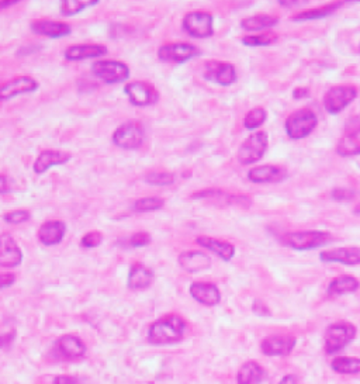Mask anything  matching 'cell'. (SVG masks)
Returning a JSON list of instances; mask_svg holds the SVG:
<instances>
[{
    "label": "cell",
    "mask_w": 360,
    "mask_h": 384,
    "mask_svg": "<svg viewBox=\"0 0 360 384\" xmlns=\"http://www.w3.org/2000/svg\"><path fill=\"white\" fill-rule=\"evenodd\" d=\"M360 287V282L349 274H343V276H338L335 277L326 289V294L331 297H338V296H343V294H350L354 293L356 290H359Z\"/></svg>",
    "instance_id": "obj_28"
},
{
    "label": "cell",
    "mask_w": 360,
    "mask_h": 384,
    "mask_svg": "<svg viewBox=\"0 0 360 384\" xmlns=\"http://www.w3.org/2000/svg\"><path fill=\"white\" fill-rule=\"evenodd\" d=\"M200 51L193 44L187 43H173L162 46L158 50V58L164 62H173V64H183L189 60L197 57Z\"/></svg>",
    "instance_id": "obj_11"
},
{
    "label": "cell",
    "mask_w": 360,
    "mask_h": 384,
    "mask_svg": "<svg viewBox=\"0 0 360 384\" xmlns=\"http://www.w3.org/2000/svg\"><path fill=\"white\" fill-rule=\"evenodd\" d=\"M16 282V276L13 273H0V290L11 287Z\"/></svg>",
    "instance_id": "obj_43"
},
{
    "label": "cell",
    "mask_w": 360,
    "mask_h": 384,
    "mask_svg": "<svg viewBox=\"0 0 360 384\" xmlns=\"http://www.w3.org/2000/svg\"><path fill=\"white\" fill-rule=\"evenodd\" d=\"M277 384H300L297 376L294 374H286Z\"/></svg>",
    "instance_id": "obj_47"
},
{
    "label": "cell",
    "mask_w": 360,
    "mask_h": 384,
    "mask_svg": "<svg viewBox=\"0 0 360 384\" xmlns=\"http://www.w3.org/2000/svg\"><path fill=\"white\" fill-rule=\"evenodd\" d=\"M102 241H103V235L99 231H91L86 235H84L81 244L85 248H96L102 244Z\"/></svg>",
    "instance_id": "obj_39"
},
{
    "label": "cell",
    "mask_w": 360,
    "mask_h": 384,
    "mask_svg": "<svg viewBox=\"0 0 360 384\" xmlns=\"http://www.w3.org/2000/svg\"><path fill=\"white\" fill-rule=\"evenodd\" d=\"M30 217H32V213L29 210H13V211L6 213L4 218L9 224L19 225V224H23V223L29 221Z\"/></svg>",
    "instance_id": "obj_38"
},
{
    "label": "cell",
    "mask_w": 360,
    "mask_h": 384,
    "mask_svg": "<svg viewBox=\"0 0 360 384\" xmlns=\"http://www.w3.org/2000/svg\"><path fill=\"white\" fill-rule=\"evenodd\" d=\"M180 267L187 273H199L211 266V259L201 251H186L179 255L178 259Z\"/></svg>",
    "instance_id": "obj_21"
},
{
    "label": "cell",
    "mask_w": 360,
    "mask_h": 384,
    "mask_svg": "<svg viewBox=\"0 0 360 384\" xmlns=\"http://www.w3.org/2000/svg\"><path fill=\"white\" fill-rule=\"evenodd\" d=\"M40 88L39 82L32 77H18L8 82L0 84V102L11 100L20 95L33 93Z\"/></svg>",
    "instance_id": "obj_12"
},
{
    "label": "cell",
    "mask_w": 360,
    "mask_h": 384,
    "mask_svg": "<svg viewBox=\"0 0 360 384\" xmlns=\"http://www.w3.org/2000/svg\"><path fill=\"white\" fill-rule=\"evenodd\" d=\"M266 110L262 107H255L251 112L246 113L245 119H244V126L248 130H255L258 127H260L265 121H266Z\"/></svg>",
    "instance_id": "obj_35"
},
{
    "label": "cell",
    "mask_w": 360,
    "mask_h": 384,
    "mask_svg": "<svg viewBox=\"0 0 360 384\" xmlns=\"http://www.w3.org/2000/svg\"><path fill=\"white\" fill-rule=\"evenodd\" d=\"M308 93H309V91L307 89V88H297L294 92H293V98L294 99H304V98H307L308 96Z\"/></svg>",
    "instance_id": "obj_48"
},
{
    "label": "cell",
    "mask_w": 360,
    "mask_h": 384,
    "mask_svg": "<svg viewBox=\"0 0 360 384\" xmlns=\"http://www.w3.org/2000/svg\"><path fill=\"white\" fill-rule=\"evenodd\" d=\"M279 23V18L276 16H269V15H258L252 18H246L241 22V26L244 30L248 32H259L263 29L273 27Z\"/></svg>",
    "instance_id": "obj_31"
},
{
    "label": "cell",
    "mask_w": 360,
    "mask_h": 384,
    "mask_svg": "<svg viewBox=\"0 0 360 384\" xmlns=\"http://www.w3.org/2000/svg\"><path fill=\"white\" fill-rule=\"evenodd\" d=\"M93 74L106 84H120L130 78V68L127 64L114 60H100L92 65Z\"/></svg>",
    "instance_id": "obj_7"
},
{
    "label": "cell",
    "mask_w": 360,
    "mask_h": 384,
    "mask_svg": "<svg viewBox=\"0 0 360 384\" xmlns=\"http://www.w3.org/2000/svg\"><path fill=\"white\" fill-rule=\"evenodd\" d=\"M54 355L62 360H74L85 356L86 345L76 335H64L54 343Z\"/></svg>",
    "instance_id": "obj_14"
},
{
    "label": "cell",
    "mask_w": 360,
    "mask_h": 384,
    "mask_svg": "<svg viewBox=\"0 0 360 384\" xmlns=\"http://www.w3.org/2000/svg\"><path fill=\"white\" fill-rule=\"evenodd\" d=\"M265 369L256 362H245L236 374V384H260L265 378Z\"/></svg>",
    "instance_id": "obj_27"
},
{
    "label": "cell",
    "mask_w": 360,
    "mask_h": 384,
    "mask_svg": "<svg viewBox=\"0 0 360 384\" xmlns=\"http://www.w3.org/2000/svg\"><path fill=\"white\" fill-rule=\"evenodd\" d=\"M154 282V272L142 263H134L128 274V287L131 290L148 289Z\"/></svg>",
    "instance_id": "obj_26"
},
{
    "label": "cell",
    "mask_w": 360,
    "mask_h": 384,
    "mask_svg": "<svg viewBox=\"0 0 360 384\" xmlns=\"http://www.w3.org/2000/svg\"><path fill=\"white\" fill-rule=\"evenodd\" d=\"M359 50H360V48H359Z\"/></svg>",
    "instance_id": "obj_51"
},
{
    "label": "cell",
    "mask_w": 360,
    "mask_h": 384,
    "mask_svg": "<svg viewBox=\"0 0 360 384\" xmlns=\"http://www.w3.org/2000/svg\"><path fill=\"white\" fill-rule=\"evenodd\" d=\"M165 206V200L161 197H142L134 203V210L138 213H148L161 210Z\"/></svg>",
    "instance_id": "obj_34"
},
{
    "label": "cell",
    "mask_w": 360,
    "mask_h": 384,
    "mask_svg": "<svg viewBox=\"0 0 360 384\" xmlns=\"http://www.w3.org/2000/svg\"><path fill=\"white\" fill-rule=\"evenodd\" d=\"M319 259L325 263H342L349 266L360 265V246H343L324 251L319 253Z\"/></svg>",
    "instance_id": "obj_17"
},
{
    "label": "cell",
    "mask_w": 360,
    "mask_h": 384,
    "mask_svg": "<svg viewBox=\"0 0 360 384\" xmlns=\"http://www.w3.org/2000/svg\"><path fill=\"white\" fill-rule=\"evenodd\" d=\"M353 213H354L356 216H360V204H357V206L353 208Z\"/></svg>",
    "instance_id": "obj_50"
},
{
    "label": "cell",
    "mask_w": 360,
    "mask_h": 384,
    "mask_svg": "<svg viewBox=\"0 0 360 384\" xmlns=\"http://www.w3.org/2000/svg\"><path fill=\"white\" fill-rule=\"evenodd\" d=\"M145 138V128L140 121L131 120L121 124L113 134V143L121 150H138Z\"/></svg>",
    "instance_id": "obj_6"
},
{
    "label": "cell",
    "mask_w": 360,
    "mask_h": 384,
    "mask_svg": "<svg viewBox=\"0 0 360 384\" xmlns=\"http://www.w3.org/2000/svg\"><path fill=\"white\" fill-rule=\"evenodd\" d=\"M356 326L350 322L339 321L331 324L325 331V352L335 355L345 349L356 338Z\"/></svg>",
    "instance_id": "obj_3"
},
{
    "label": "cell",
    "mask_w": 360,
    "mask_h": 384,
    "mask_svg": "<svg viewBox=\"0 0 360 384\" xmlns=\"http://www.w3.org/2000/svg\"><path fill=\"white\" fill-rule=\"evenodd\" d=\"M287 178V171L277 165H262L248 172V179L253 183H277Z\"/></svg>",
    "instance_id": "obj_20"
},
{
    "label": "cell",
    "mask_w": 360,
    "mask_h": 384,
    "mask_svg": "<svg viewBox=\"0 0 360 384\" xmlns=\"http://www.w3.org/2000/svg\"><path fill=\"white\" fill-rule=\"evenodd\" d=\"M356 96L357 91L352 85L333 86L324 96V107L329 114H338L345 110Z\"/></svg>",
    "instance_id": "obj_8"
},
{
    "label": "cell",
    "mask_w": 360,
    "mask_h": 384,
    "mask_svg": "<svg viewBox=\"0 0 360 384\" xmlns=\"http://www.w3.org/2000/svg\"><path fill=\"white\" fill-rule=\"evenodd\" d=\"M204 78L210 82H215L221 86H229L236 82V71L232 64L208 61L204 64Z\"/></svg>",
    "instance_id": "obj_13"
},
{
    "label": "cell",
    "mask_w": 360,
    "mask_h": 384,
    "mask_svg": "<svg viewBox=\"0 0 360 384\" xmlns=\"http://www.w3.org/2000/svg\"><path fill=\"white\" fill-rule=\"evenodd\" d=\"M145 182L152 186H171L175 182V175L171 172H151L145 176Z\"/></svg>",
    "instance_id": "obj_37"
},
{
    "label": "cell",
    "mask_w": 360,
    "mask_h": 384,
    "mask_svg": "<svg viewBox=\"0 0 360 384\" xmlns=\"http://www.w3.org/2000/svg\"><path fill=\"white\" fill-rule=\"evenodd\" d=\"M196 242L200 246L214 252L225 262H229L235 256V246L227 241H221V239L211 238V237H197Z\"/></svg>",
    "instance_id": "obj_25"
},
{
    "label": "cell",
    "mask_w": 360,
    "mask_h": 384,
    "mask_svg": "<svg viewBox=\"0 0 360 384\" xmlns=\"http://www.w3.org/2000/svg\"><path fill=\"white\" fill-rule=\"evenodd\" d=\"M190 296L200 304L207 307H214L221 301V293L220 289L214 283H206V282H194L192 283Z\"/></svg>",
    "instance_id": "obj_19"
},
{
    "label": "cell",
    "mask_w": 360,
    "mask_h": 384,
    "mask_svg": "<svg viewBox=\"0 0 360 384\" xmlns=\"http://www.w3.org/2000/svg\"><path fill=\"white\" fill-rule=\"evenodd\" d=\"M16 4H19L18 0H12V2H0V11H2V9H6V8L12 6V5H16Z\"/></svg>",
    "instance_id": "obj_49"
},
{
    "label": "cell",
    "mask_w": 360,
    "mask_h": 384,
    "mask_svg": "<svg viewBox=\"0 0 360 384\" xmlns=\"http://www.w3.org/2000/svg\"><path fill=\"white\" fill-rule=\"evenodd\" d=\"M72 158V155L67 151H61V150H44L40 152V155L37 157L33 169L37 175H43L46 173L48 169L54 168V166H60L67 164L69 159Z\"/></svg>",
    "instance_id": "obj_18"
},
{
    "label": "cell",
    "mask_w": 360,
    "mask_h": 384,
    "mask_svg": "<svg viewBox=\"0 0 360 384\" xmlns=\"http://www.w3.org/2000/svg\"><path fill=\"white\" fill-rule=\"evenodd\" d=\"M67 234V224L60 220L46 221L39 230V239L43 245H58Z\"/></svg>",
    "instance_id": "obj_23"
},
{
    "label": "cell",
    "mask_w": 360,
    "mask_h": 384,
    "mask_svg": "<svg viewBox=\"0 0 360 384\" xmlns=\"http://www.w3.org/2000/svg\"><path fill=\"white\" fill-rule=\"evenodd\" d=\"M295 346V338L291 335L266 336L260 343V350L266 356H288Z\"/></svg>",
    "instance_id": "obj_16"
},
{
    "label": "cell",
    "mask_w": 360,
    "mask_h": 384,
    "mask_svg": "<svg viewBox=\"0 0 360 384\" xmlns=\"http://www.w3.org/2000/svg\"><path fill=\"white\" fill-rule=\"evenodd\" d=\"M187 324L176 314L165 315L148 328V342L152 345H172L183 339Z\"/></svg>",
    "instance_id": "obj_1"
},
{
    "label": "cell",
    "mask_w": 360,
    "mask_h": 384,
    "mask_svg": "<svg viewBox=\"0 0 360 384\" xmlns=\"http://www.w3.org/2000/svg\"><path fill=\"white\" fill-rule=\"evenodd\" d=\"M331 196H332V199H335L338 201H347V200L354 199L356 194L353 190H349V189H335V190H332Z\"/></svg>",
    "instance_id": "obj_41"
},
{
    "label": "cell",
    "mask_w": 360,
    "mask_h": 384,
    "mask_svg": "<svg viewBox=\"0 0 360 384\" xmlns=\"http://www.w3.org/2000/svg\"><path fill=\"white\" fill-rule=\"evenodd\" d=\"M53 384H81L78 377L74 376H57Z\"/></svg>",
    "instance_id": "obj_45"
},
{
    "label": "cell",
    "mask_w": 360,
    "mask_h": 384,
    "mask_svg": "<svg viewBox=\"0 0 360 384\" xmlns=\"http://www.w3.org/2000/svg\"><path fill=\"white\" fill-rule=\"evenodd\" d=\"M280 241L283 245L295 251H308L329 244L332 241V235L325 231H298L284 234Z\"/></svg>",
    "instance_id": "obj_2"
},
{
    "label": "cell",
    "mask_w": 360,
    "mask_h": 384,
    "mask_svg": "<svg viewBox=\"0 0 360 384\" xmlns=\"http://www.w3.org/2000/svg\"><path fill=\"white\" fill-rule=\"evenodd\" d=\"M23 262V252L9 232L0 234V266L12 269Z\"/></svg>",
    "instance_id": "obj_15"
},
{
    "label": "cell",
    "mask_w": 360,
    "mask_h": 384,
    "mask_svg": "<svg viewBox=\"0 0 360 384\" xmlns=\"http://www.w3.org/2000/svg\"><path fill=\"white\" fill-rule=\"evenodd\" d=\"M99 2L93 0V2H81V0H64L61 4V13L64 16H75L78 13H81L82 11H85L89 6H95Z\"/></svg>",
    "instance_id": "obj_33"
},
{
    "label": "cell",
    "mask_w": 360,
    "mask_h": 384,
    "mask_svg": "<svg viewBox=\"0 0 360 384\" xmlns=\"http://www.w3.org/2000/svg\"><path fill=\"white\" fill-rule=\"evenodd\" d=\"M11 180L8 176L0 175V194H6L11 192Z\"/></svg>",
    "instance_id": "obj_46"
},
{
    "label": "cell",
    "mask_w": 360,
    "mask_h": 384,
    "mask_svg": "<svg viewBox=\"0 0 360 384\" xmlns=\"http://www.w3.org/2000/svg\"><path fill=\"white\" fill-rule=\"evenodd\" d=\"M331 369L339 374H359L360 357L354 356H338L332 359Z\"/></svg>",
    "instance_id": "obj_30"
},
{
    "label": "cell",
    "mask_w": 360,
    "mask_h": 384,
    "mask_svg": "<svg viewBox=\"0 0 360 384\" xmlns=\"http://www.w3.org/2000/svg\"><path fill=\"white\" fill-rule=\"evenodd\" d=\"M213 16L208 12H190L183 18L185 32L194 39H208L214 34Z\"/></svg>",
    "instance_id": "obj_9"
},
{
    "label": "cell",
    "mask_w": 360,
    "mask_h": 384,
    "mask_svg": "<svg viewBox=\"0 0 360 384\" xmlns=\"http://www.w3.org/2000/svg\"><path fill=\"white\" fill-rule=\"evenodd\" d=\"M342 6V4H331L318 9H311L307 12H302L293 18L294 22H305V20H314V19H322L329 15H332L335 11H338Z\"/></svg>",
    "instance_id": "obj_32"
},
{
    "label": "cell",
    "mask_w": 360,
    "mask_h": 384,
    "mask_svg": "<svg viewBox=\"0 0 360 384\" xmlns=\"http://www.w3.org/2000/svg\"><path fill=\"white\" fill-rule=\"evenodd\" d=\"M269 137L265 131H258L251 134L239 147L236 159L241 165H252L260 161L267 150Z\"/></svg>",
    "instance_id": "obj_5"
},
{
    "label": "cell",
    "mask_w": 360,
    "mask_h": 384,
    "mask_svg": "<svg viewBox=\"0 0 360 384\" xmlns=\"http://www.w3.org/2000/svg\"><path fill=\"white\" fill-rule=\"evenodd\" d=\"M32 32L39 36H46L50 39H61L67 37L72 33V29L69 25L55 20H36L30 26Z\"/></svg>",
    "instance_id": "obj_22"
},
{
    "label": "cell",
    "mask_w": 360,
    "mask_h": 384,
    "mask_svg": "<svg viewBox=\"0 0 360 384\" xmlns=\"http://www.w3.org/2000/svg\"><path fill=\"white\" fill-rule=\"evenodd\" d=\"M107 54V48L100 44H76L67 48L64 57L68 61H84L89 58H100Z\"/></svg>",
    "instance_id": "obj_24"
},
{
    "label": "cell",
    "mask_w": 360,
    "mask_h": 384,
    "mask_svg": "<svg viewBox=\"0 0 360 384\" xmlns=\"http://www.w3.org/2000/svg\"><path fill=\"white\" fill-rule=\"evenodd\" d=\"M124 92L130 100L131 105L144 107V106H152L158 103L159 100V92L156 88L148 82H130L124 86Z\"/></svg>",
    "instance_id": "obj_10"
},
{
    "label": "cell",
    "mask_w": 360,
    "mask_h": 384,
    "mask_svg": "<svg viewBox=\"0 0 360 384\" xmlns=\"http://www.w3.org/2000/svg\"><path fill=\"white\" fill-rule=\"evenodd\" d=\"M277 40L274 33H265L259 36H246L242 39V44L248 47H266L273 44Z\"/></svg>",
    "instance_id": "obj_36"
},
{
    "label": "cell",
    "mask_w": 360,
    "mask_h": 384,
    "mask_svg": "<svg viewBox=\"0 0 360 384\" xmlns=\"http://www.w3.org/2000/svg\"><path fill=\"white\" fill-rule=\"evenodd\" d=\"M316 124L318 119L312 110L300 109L287 117L284 127L291 140H302L315 130Z\"/></svg>",
    "instance_id": "obj_4"
},
{
    "label": "cell",
    "mask_w": 360,
    "mask_h": 384,
    "mask_svg": "<svg viewBox=\"0 0 360 384\" xmlns=\"http://www.w3.org/2000/svg\"><path fill=\"white\" fill-rule=\"evenodd\" d=\"M15 331L12 332H8V333H0V349H4V347H9L13 340H15Z\"/></svg>",
    "instance_id": "obj_44"
},
{
    "label": "cell",
    "mask_w": 360,
    "mask_h": 384,
    "mask_svg": "<svg viewBox=\"0 0 360 384\" xmlns=\"http://www.w3.org/2000/svg\"><path fill=\"white\" fill-rule=\"evenodd\" d=\"M151 244V235L148 232H135L131 238H130V245L134 248H142Z\"/></svg>",
    "instance_id": "obj_40"
},
{
    "label": "cell",
    "mask_w": 360,
    "mask_h": 384,
    "mask_svg": "<svg viewBox=\"0 0 360 384\" xmlns=\"http://www.w3.org/2000/svg\"><path fill=\"white\" fill-rule=\"evenodd\" d=\"M336 152L340 157L360 155V127L345 134L336 145Z\"/></svg>",
    "instance_id": "obj_29"
},
{
    "label": "cell",
    "mask_w": 360,
    "mask_h": 384,
    "mask_svg": "<svg viewBox=\"0 0 360 384\" xmlns=\"http://www.w3.org/2000/svg\"><path fill=\"white\" fill-rule=\"evenodd\" d=\"M252 310L255 314L262 315V317H267L270 315V310L267 308V305L262 301V300H255L252 304Z\"/></svg>",
    "instance_id": "obj_42"
}]
</instances>
